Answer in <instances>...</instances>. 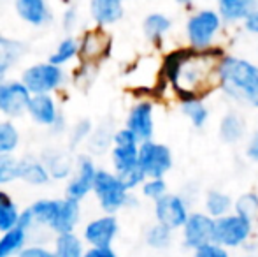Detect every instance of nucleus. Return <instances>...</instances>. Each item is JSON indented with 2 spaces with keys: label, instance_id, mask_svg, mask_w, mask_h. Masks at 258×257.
<instances>
[{
  "label": "nucleus",
  "instance_id": "58836bf2",
  "mask_svg": "<svg viewBox=\"0 0 258 257\" xmlns=\"http://www.w3.org/2000/svg\"><path fill=\"white\" fill-rule=\"evenodd\" d=\"M18 257H54V254L42 247H28L23 248Z\"/></svg>",
  "mask_w": 258,
  "mask_h": 257
},
{
  "label": "nucleus",
  "instance_id": "a878e982",
  "mask_svg": "<svg viewBox=\"0 0 258 257\" xmlns=\"http://www.w3.org/2000/svg\"><path fill=\"white\" fill-rule=\"evenodd\" d=\"M25 241H27V231L20 226L4 233L0 238V257H11L21 252L25 247Z\"/></svg>",
  "mask_w": 258,
  "mask_h": 257
},
{
  "label": "nucleus",
  "instance_id": "393cba45",
  "mask_svg": "<svg viewBox=\"0 0 258 257\" xmlns=\"http://www.w3.org/2000/svg\"><path fill=\"white\" fill-rule=\"evenodd\" d=\"M20 178L30 185H44L49 180V169L37 161H20Z\"/></svg>",
  "mask_w": 258,
  "mask_h": 257
},
{
  "label": "nucleus",
  "instance_id": "2eb2a0df",
  "mask_svg": "<svg viewBox=\"0 0 258 257\" xmlns=\"http://www.w3.org/2000/svg\"><path fill=\"white\" fill-rule=\"evenodd\" d=\"M111 52V37L102 30H90L79 42V55L85 60H100Z\"/></svg>",
  "mask_w": 258,
  "mask_h": 257
},
{
  "label": "nucleus",
  "instance_id": "5701e85b",
  "mask_svg": "<svg viewBox=\"0 0 258 257\" xmlns=\"http://www.w3.org/2000/svg\"><path fill=\"white\" fill-rule=\"evenodd\" d=\"M16 11L30 25H42L49 18L46 0H16Z\"/></svg>",
  "mask_w": 258,
  "mask_h": 257
},
{
  "label": "nucleus",
  "instance_id": "f704fd0d",
  "mask_svg": "<svg viewBox=\"0 0 258 257\" xmlns=\"http://www.w3.org/2000/svg\"><path fill=\"white\" fill-rule=\"evenodd\" d=\"M143 195L150 201H158L160 197H163L169 190H167V182L165 178H146L144 183L141 185Z\"/></svg>",
  "mask_w": 258,
  "mask_h": 257
},
{
  "label": "nucleus",
  "instance_id": "7ed1b4c3",
  "mask_svg": "<svg viewBox=\"0 0 258 257\" xmlns=\"http://www.w3.org/2000/svg\"><path fill=\"white\" fill-rule=\"evenodd\" d=\"M139 144L141 141L137 136L126 127L112 134V166L118 178L128 190L141 187L146 180V175L139 166Z\"/></svg>",
  "mask_w": 258,
  "mask_h": 257
},
{
  "label": "nucleus",
  "instance_id": "412c9836",
  "mask_svg": "<svg viewBox=\"0 0 258 257\" xmlns=\"http://www.w3.org/2000/svg\"><path fill=\"white\" fill-rule=\"evenodd\" d=\"M234 201L230 194L220 189H209L204 194V212L213 219H220L234 212Z\"/></svg>",
  "mask_w": 258,
  "mask_h": 257
},
{
  "label": "nucleus",
  "instance_id": "473e14b6",
  "mask_svg": "<svg viewBox=\"0 0 258 257\" xmlns=\"http://www.w3.org/2000/svg\"><path fill=\"white\" fill-rule=\"evenodd\" d=\"M18 141H20V134L16 127L9 122H0V155L11 153L18 146Z\"/></svg>",
  "mask_w": 258,
  "mask_h": 257
},
{
  "label": "nucleus",
  "instance_id": "79ce46f5",
  "mask_svg": "<svg viewBox=\"0 0 258 257\" xmlns=\"http://www.w3.org/2000/svg\"><path fill=\"white\" fill-rule=\"evenodd\" d=\"M76 20H78V18H76V11L74 9L67 11V13H65V28H71L72 25L76 23Z\"/></svg>",
  "mask_w": 258,
  "mask_h": 257
},
{
  "label": "nucleus",
  "instance_id": "c9c22d12",
  "mask_svg": "<svg viewBox=\"0 0 258 257\" xmlns=\"http://www.w3.org/2000/svg\"><path fill=\"white\" fill-rule=\"evenodd\" d=\"M191 257H230V250L211 241V243H206L202 247L195 248Z\"/></svg>",
  "mask_w": 258,
  "mask_h": 257
},
{
  "label": "nucleus",
  "instance_id": "37998d69",
  "mask_svg": "<svg viewBox=\"0 0 258 257\" xmlns=\"http://www.w3.org/2000/svg\"><path fill=\"white\" fill-rule=\"evenodd\" d=\"M177 4H179V6H184V7H191L194 6L195 2H197V0H176Z\"/></svg>",
  "mask_w": 258,
  "mask_h": 257
},
{
  "label": "nucleus",
  "instance_id": "cd10ccee",
  "mask_svg": "<svg viewBox=\"0 0 258 257\" xmlns=\"http://www.w3.org/2000/svg\"><path fill=\"white\" fill-rule=\"evenodd\" d=\"M83 255H85L83 241L76 234L72 233L58 234L56 245H54V257H83Z\"/></svg>",
  "mask_w": 258,
  "mask_h": 257
},
{
  "label": "nucleus",
  "instance_id": "f257e3e1",
  "mask_svg": "<svg viewBox=\"0 0 258 257\" xmlns=\"http://www.w3.org/2000/svg\"><path fill=\"white\" fill-rule=\"evenodd\" d=\"M227 55L223 46L207 49H194L190 46H177L163 55L160 62V78L174 93L177 102L204 99L220 88L218 64Z\"/></svg>",
  "mask_w": 258,
  "mask_h": 257
},
{
  "label": "nucleus",
  "instance_id": "72a5a7b5",
  "mask_svg": "<svg viewBox=\"0 0 258 257\" xmlns=\"http://www.w3.org/2000/svg\"><path fill=\"white\" fill-rule=\"evenodd\" d=\"M20 178V161L11 157V153L0 155V183H11Z\"/></svg>",
  "mask_w": 258,
  "mask_h": 257
},
{
  "label": "nucleus",
  "instance_id": "bb28decb",
  "mask_svg": "<svg viewBox=\"0 0 258 257\" xmlns=\"http://www.w3.org/2000/svg\"><path fill=\"white\" fill-rule=\"evenodd\" d=\"M172 240H174V231L158 222H155L153 226L148 227L146 234H144L146 245L150 248H155V250H165V248H169L172 245Z\"/></svg>",
  "mask_w": 258,
  "mask_h": 257
},
{
  "label": "nucleus",
  "instance_id": "1a4fd4ad",
  "mask_svg": "<svg viewBox=\"0 0 258 257\" xmlns=\"http://www.w3.org/2000/svg\"><path fill=\"white\" fill-rule=\"evenodd\" d=\"M23 85L30 90L32 95H39V93H49L56 90L63 81V72L58 65L51 62L48 64H37L28 67L23 72L21 78Z\"/></svg>",
  "mask_w": 258,
  "mask_h": 257
},
{
  "label": "nucleus",
  "instance_id": "ddd939ff",
  "mask_svg": "<svg viewBox=\"0 0 258 257\" xmlns=\"http://www.w3.org/2000/svg\"><path fill=\"white\" fill-rule=\"evenodd\" d=\"M118 220L114 215H105L99 219L92 220L88 226L85 227V240L88 241L92 247L97 248H109L114 241L116 234H118Z\"/></svg>",
  "mask_w": 258,
  "mask_h": 257
},
{
  "label": "nucleus",
  "instance_id": "a18cd8bd",
  "mask_svg": "<svg viewBox=\"0 0 258 257\" xmlns=\"http://www.w3.org/2000/svg\"><path fill=\"white\" fill-rule=\"evenodd\" d=\"M242 257H258V255H256V254H244Z\"/></svg>",
  "mask_w": 258,
  "mask_h": 257
},
{
  "label": "nucleus",
  "instance_id": "c756f323",
  "mask_svg": "<svg viewBox=\"0 0 258 257\" xmlns=\"http://www.w3.org/2000/svg\"><path fill=\"white\" fill-rule=\"evenodd\" d=\"M234 212L253 220V222H258V192L248 190V192L237 195L234 201Z\"/></svg>",
  "mask_w": 258,
  "mask_h": 257
},
{
  "label": "nucleus",
  "instance_id": "b1692460",
  "mask_svg": "<svg viewBox=\"0 0 258 257\" xmlns=\"http://www.w3.org/2000/svg\"><path fill=\"white\" fill-rule=\"evenodd\" d=\"M181 113L184 115V118H188L191 125L195 129H202L206 127V124L209 122V108H207L204 99H197V100H188V102H181Z\"/></svg>",
  "mask_w": 258,
  "mask_h": 257
},
{
  "label": "nucleus",
  "instance_id": "6ab92c4d",
  "mask_svg": "<svg viewBox=\"0 0 258 257\" xmlns=\"http://www.w3.org/2000/svg\"><path fill=\"white\" fill-rule=\"evenodd\" d=\"M216 11L225 23H242L249 11L258 4V0H214Z\"/></svg>",
  "mask_w": 258,
  "mask_h": 257
},
{
  "label": "nucleus",
  "instance_id": "c03bdc74",
  "mask_svg": "<svg viewBox=\"0 0 258 257\" xmlns=\"http://www.w3.org/2000/svg\"><path fill=\"white\" fill-rule=\"evenodd\" d=\"M2 83H4V71L0 69V85H2Z\"/></svg>",
  "mask_w": 258,
  "mask_h": 257
},
{
  "label": "nucleus",
  "instance_id": "a19ab883",
  "mask_svg": "<svg viewBox=\"0 0 258 257\" xmlns=\"http://www.w3.org/2000/svg\"><path fill=\"white\" fill-rule=\"evenodd\" d=\"M86 134H90V122H81V124L76 127L74 130V143L76 141H79V139H83V137L86 136Z\"/></svg>",
  "mask_w": 258,
  "mask_h": 257
},
{
  "label": "nucleus",
  "instance_id": "7c9ffc66",
  "mask_svg": "<svg viewBox=\"0 0 258 257\" xmlns=\"http://www.w3.org/2000/svg\"><path fill=\"white\" fill-rule=\"evenodd\" d=\"M23 53V46L18 41H13V39H7L4 35H0V69L4 72L18 62V59Z\"/></svg>",
  "mask_w": 258,
  "mask_h": 257
},
{
  "label": "nucleus",
  "instance_id": "dca6fc26",
  "mask_svg": "<svg viewBox=\"0 0 258 257\" xmlns=\"http://www.w3.org/2000/svg\"><path fill=\"white\" fill-rule=\"evenodd\" d=\"M246 120L237 111H228L218 124V136L227 144H239L246 136Z\"/></svg>",
  "mask_w": 258,
  "mask_h": 257
},
{
  "label": "nucleus",
  "instance_id": "423d86ee",
  "mask_svg": "<svg viewBox=\"0 0 258 257\" xmlns=\"http://www.w3.org/2000/svg\"><path fill=\"white\" fill-rule=\"evenodd\" d=\"M93 192L99 199L100 208L109 215H114L121 208L130 204V190L125 187V183L118 178L116 173L99 169L93 183Z\"/></svg>",
  "mask_w": 258,
  "mask_h": 257
},
{
  "label": "nucleus",
  "instance_id": "39448f33",
  "mask_svg": "<svg viewBox=\"0 0 258 257\" xmlns=\"http://www.w3.org/2000/svg\"><path fill=\"white\" fill-rule=\"evenodd\" d=\"M253 220L232 212L220 219H214V236L213 241L221 247L234 250V248H246L255 234Z\"/></svg>",
  "mask_w": 258,
  "mask_h": 257
},
{
  "label": "nucleus",
  "instance_id": "c85d7f7f",
  "mask_svg": "<svg viewBox=\"0 0 258 257\" xmlns=\"http://www.w3.org/2000/svg\"><path fill=\"white\" fill-rule=\"evenodd\" d=\"M20 215L16 204L11 201V197L6 192H0V233L14 229L20 222Z\"/></svg>",
  "mask_w": 258,
  "mask_h": 257
},
{
  "label": "nucleus",
  "instance_id": "4468645a",
  "mask_svg": "<svg viewBox=\"0 0 258 257\" xmlns=\"http://www.w3.org/2000/svg\"><path fill=\"white\" fill-rule=\"evenodd\" d=\"M99 169L95 168L88 157L79 159L78 169H76V176L72 182L67 185V197L74 199V201H81L86 195L93 190V183H95V176Z\"/></svg>",
  "mask_w": 258,
  "mask_h": 257
},
{
  "label": "nucleus",
  "instance_id": "0eeeda50",
  "mask_svg": "<svg viewBox=\"0 0 258 257\" xmlns=\"http://www.w3.org/2000/svg\"><path fill=\"white\" fill-rule=\"evenodd\" d=\"M139 166L146 178H165L174 166L172 150L155 139L139 144Z\"/></svg>",
  "mask_w": 258,
  "mask_h": 257
},
{
  "label": "nucleus",
  "instance_id": "aec40b11",
  "mask_svg": "<svg viewBox=\"0 0 258 257\" xmlns=\"http://www.w3.org/2000/svg\"><path fill=\"white\" fill-rule=\"evenodd\" d=\"M172 30V20L163 13H151L144 18L143 21V32L146 39L155 46H160L163 39Z\"/></svg>",
  "mask_w": 258,
  "mask_h": 257
},
{
  "label": "nucleus",
  "instance_id": "ea45409f",
  "mask_svg": "<svg viewBox=\"0 0 258 257\" xmlns=\"http://www.w3.org/2000/svg\"><path fill=\"white\" fill-rule=\"evenodd\" d=\"M83 257H118L116 252L112 250L111 247L109 248H97V247H92L88 252H85Z\"/></svg>",
  "mask_w": 258,
  "mask_h": 257
},
{
  "label": "nucleus",
  "instance_id": "4c0bfd02",
  "mask_svg": "<svg viewBox=\"0 0 258 257\" xmlns=\"http://www.w3.org/2000/svg\"><path fill=\"white\" fill-rule=\"evenodd\" d=\"M248 161H251L253 164H258V130L251 134V137L246 143V150H244Z\"/></svg>",
  "mask_w": 258,
  "mask_h": 257
},
{
  "label": "nucleus",
  "instance_id": "20e7f679",
  "mask_svg": "<svg viewBox=\"0 0 258 257\" xmlns=\"http://www.w3.org/2000/svg\"><path fill=\"white\" fill-rule=\"evenodd\" d=\"M223 18L216 7H201L188 14L184 21V39L186 46L194 49H207L220 44V35L223 32Z\"/></svg>",
  "mask_w": 258,
  "mask_h": 257
},
{
  "label": "nucleus",
  "instance_id": "f8f14e48",
  "mask_svg": "<svg viewBox=\"0 0 258 257\" xmlns=\"http://www.w3.org/2000/svg\"><path fill=\"white\" fill-rule=\"evenodd\" d=\"M32 93L23 81H9L0 85V113L7 117H20L28 110Z\"/></svg>",
  "mask_w": 258,
  "mask_h": 257
},
{
  "label": "nucleus",
  "instance_id": "e433bc0d",
  "mask_svg": "<svg viewBox=\"0 0 258 257\" xmlns=\"http://www.w3.org/2000/svg\"><path fill=\"white\" fill-rule=\"evenodd\" d=\"M242 28H244L248 34L251 35H258V4L249 11V14L244 18L242 21Z\"/></svg>",
  "mask_w": 258,
  "mask_h": 257
},
{
  "label": "nucleus",
  "instance_id": "9b49d317",
  "mask_svg": "<svg viewBox=\"0 0 258 257\" xmlns=\"http://www.w3.org/2000/svg\"><path fill=\"white\" fill-rule=\"evenodd\" d=\"M126 129H130L137 136L141 143L153 139L155 134V104L151 99L143 97L128 111Z\"/></svg>",
  "mask_w": 258,
  "mask_h": 257
},
{
  "label": "nucleus",
  "instance_id": "9d476101",
  "mask_svg": "<svg viewBox=\"0 0 258 257\" xmlns=\"http://www.w3.org/2000/svg\"><path fill=\"white\" fill-rule=\"evenodd\" d=\"M214 236V219L207 215L206 212H191L184 226L181 227V240L183 247L190 248L191 252L195 248L202 247L206 243H211Z\"/></svg>",
  "mask_w": 258,
  "mask_h": 257
},
{
  "label": "nucleus",
  "instance_id": "4be33fe9",
  "mask_svg": "<svg viewBox=\"0 0 258 257\" xmlns=\"http://www.w3.org/2000/svg\"><path fill=\"white\" fill-rule=\"evenodd\" d=\"M78 220H79V201L65 197L60 201V210H58L51 229L56 231L58 234L72 233Z\"/></svg>",
  "mask_w": 258,
  "mask_h": 257
},
{
  "label": "nucleus",
  "instance_id": "f03ea898",
  "mask_svg": "<svg viewBox=\"0 0 258 257\" xmlns=\"http://www.w3.org/2000/svg\"><path fill=\"white\" fill-rule=\"evenodd\" d=\"M218 83L235 102L258 110V64L227 53L218 64Z\"/></svg>",
  "mask_w": 258,
  "mask_h": 257
},
{
  "label": "nucleus",
  "instance_id": "f3484780",
  "mask_svg": "<svg viewBox=\"0 0 258 257\" xmlns=\"http://www.w3.org/2000/svg\"><path fill=\"white\" fill-rule=\"evenodd\" d=\"M28 113L37 124L41 125H54L58 120L56 104L49 93H39L32 95L30 104H28Z\"/></svg>",
  "mask_w": 258,
  "mask_h": 257
},
{
  "label": "nucleus",
  "instance_id": "a211bd4d",
  "mask_svg": "<svg viewBox=\"0 0 258 257\" xmlns=\"http://www.w3.org/2000/svg\"><path fill=\"white\" fill-rule=\"evenodd\" d=\"M90 14L100 25H112L123 18V0H90Z\"/></svg>",
  "mask_w": 258,
  "mask_h": 257
},
{
  "label": "nucleus",
  "instance_id": "6e6552de",
  "mask_svg": "<svg viewBox=\"0 0 258 257\" xmlns=\"http://www.w3.org/2000/svg\"><path fill=\"white\" fill-rule=\"evenodd\" d=\"M190 213V202L181 194L167 192L155 201V220L172 231H181Z\"/></svg>",
  "mask_w": 258,
  "mask_h": 257
},
{
  "label": "nucleus",
  "instance_id": "2f4dec72",
  "mask_svg": "<svg viewBox=\"0 0 258 257\" xmlns=\"http://www.w3.org/2000/svg\"><path fill=\"white\" fill-rule=\"evenodd\" d=\"M79 53V42L74 41V39H65L58 44V49L49 57V62L54 64V65H63L67 64L69 60H72L76 55Z\"/></svg>",
  "mask_w": 258,
  "mask_h": 257
}]
</instances>
